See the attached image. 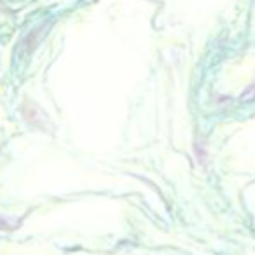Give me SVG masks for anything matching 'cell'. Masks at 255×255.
Wrapping results in <instances>:
<instances>
[{
  "label": "cell",
  "instance_id": "3957f363",
  "mask_svg": "<svg viewBox=\"0 0 255 255\" xmlns=\"http://www.w3.org/2000/svg\"><path fill=\"white\" fill-rule=\"evenodd\" d=\"M255 98V82L252 86H248L247 89H245L243 93H241L240 100L241 102H248V100H254Z\"/></svg>",
  "mask_w": 255,
  "mask_h": 255
},
{
  "label": "cell",
  "instance_id": "6da1fadb",
  "mask_svg": "<svg viewBox=\"0 0 255 255\" xmlns=\"http://www.w3.org/2000/svg\"><path fill=\"white\" fill-rule=\"evenodd\" d=\"M194 150H196V156H198V161L203 164H206L208 161V150H206V143L203 140H198L194 143Z\"/></svg>",
  "mask_w": 255,
  "mask_h": 255
},
{
  "label": "cell",
  "instance_id": "7a4b0ae2",
  "mask_svg": "<svg viewBox=\"0 0 255 255\" xmlns=\"http://www.w3.org/2000/svg\"><path fill=\"white\" fill-rule=\"evenodd\" d=\"M19 220H12V219H5V217H0V229L2 231H14L19 227Z\"/></svg>",
  "mask_w": 255,
  "mask_h": 255
}]
</instances>
